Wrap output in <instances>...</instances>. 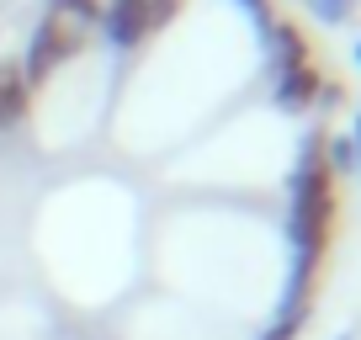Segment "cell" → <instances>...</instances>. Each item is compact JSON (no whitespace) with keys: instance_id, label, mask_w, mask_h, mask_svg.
Listing matches in <instances>:
<instances>
[{"instance_id":"1","label":"cell","mask_w":361,"mask_h":340,"mask_svg":"<svg viewBox=\"0 0 361 340\" xmlns=\"http://www.w3.org/2000/svg\"><path fill=\"white\" fill-rule=\"evenodd\" d=\"M85 37H90V32H80V27H69V22H59V16L43 11V22L32 27V43H27V59H22L27 91H32V85H43V80L54 75L64 59H75L80 48H85Z\"/></svg>"},{"instance_id":"2","label":"cell","mask_w":361,"mask_h":340,"mask_svg":"<svg viewBox=\"0 0 361 340\" xmlns=\"http://www.w3.org/2000/svg\"><path fill=\"white\" fill-rule=\"evenodd\" d=\"M102 32H106V43H112L117 54L138 48L154 32V27H149V0H106L102 6Z\"/></svg>"},{"instance_id":"3","label":"cell","mask_w":361,"mask_h":340,"mask_svg":"<svg viewBox=\"0 0 361 340\" xmlns=\"http://www.w3.org/2000/svg\"><path fill=\"white\" fill-rule=\"evenodd\" d=\"M319 69L314 64H293V69H282L276 75V107L282 112H308V107L319 102Z\"/></svg>"},{"instance_id":"4","label":"cell","mask_w":361,"mask_h":340,"mask_svg":"<svg viewBox=\"0 0 361 340\" xmlns=\"http://www.w3.org/2000/svg\"><path fill=\"white\" fill-rule=\"evenodd\" d=\"M260 37H266V48H271V75H282V69H293V64H308V43H303L298 27L271 22Z\"/></svg>"},{"instance_id":"5","label":"cell","mask_w":361,"mask_h":340,"mask_svg":"<svg viewBox=\"0 0 361 340\" xmlns=\"http://www.w3.org/2000/svg\"><path fill=\"white\" fill-rule=\"evenodd\" d=\"M27 80H22V69H11V64H0V128L6 123H22V112H27Z\"/></svg>"},{"instance_id":"6","label":"cell","mask_w":361,"mask_h":340,"mask_svg":"<svg viewBox=\"0 0 361 340\" xmlns=\"http://www.w3.org/2000/svg\"><path fill=\"white\" fill-rule=\"evenodd\" d=\"M48 16L90 32V27H102V0H48Z\"/></svg>"},{"instance_id":"7","label":"cell","mask_w":361,"mask_h":340,"mask_svg":"<svg viewBox=\"0 0 361 340\" xmlns=\"http://www.w3.org/2000/svg\"><path fill=\"white\" fill-rule=\"evenodd\" d=\"M319 159H324L329 176H350V170H356V144H350V133H329Z\"/></svg>"},{"instance_id":"8","label":"cell","mask_w":361,"mask_h":340,"mask_svg":"<svg viewBox=\"0 0 361 340\" xmlns=\"http://www.w3.org/2000/svg\"><path fill=\"white\" fill-rule=\"evenodd\" d=\"M303 6H308V16L324 22V27H340L350 11H356V0H303Z\"/></svg>"},{"instance_id":"9","label":"cell","mask_w":361,"mask_h":340,"mask_svg":"<svg viewBox=\"0 0 361 340\" xmlns=\"http://www.w3.org/2000/svg\"><path fill=\"white\" fill-rule=\"evenodd\" d=\"M234 6H239V11H245L255 27H260V32L271 27V0H234Z\"/></svg>"},{"instance_id":"10","label":"cell","mask_w":361,"mask_h":340,"mask_svg":"<svg viewBox=\"0 0 361 340\" xmlns=\"http://www.w3.org/2000/svg\"><path fill=\"white\" fill-rule=\"evenodd\" d=\"M180 11V0H149V27H159V22H170V16Z\"/></svg>"},{"instance_id":"11","label":"cell","mask_w":361,"mask_h":340,"mask_svg":"<svg viewBox=\"0 0 361 340\" xmlns=\"http://www.w3.org/2000/svg\"><path fill=\"white\" fill-rule=\"evenodd\" d=\"M350 144H356V170H361V112H356V128H350Z\"/></svg>"},{"instance_id":"12","label":"cell","mask_w":361,"mask_h":340,"mask_svg":"<svg viewBox=\"0 0 361 340\" xmlns=\"http://www.w3.org/2000/svg\"><path fill=\"white\" fill-rule=\"evenodd\" d=\"M356 64H361V37H356Z\"/></svg>"},{"instance_id":"13","label":"cell","mask_w":361,"mask_h":340,"mask_svg":"<svg viewBox=\"0 0 361 340\" xmlns=\"http://www.w3.org/2000/svg\"><path fill=\"white\" fill-rule=\"evenodd\" d=\"M345 340H350V335H345Z\"/></svg>"}]
</instances>
